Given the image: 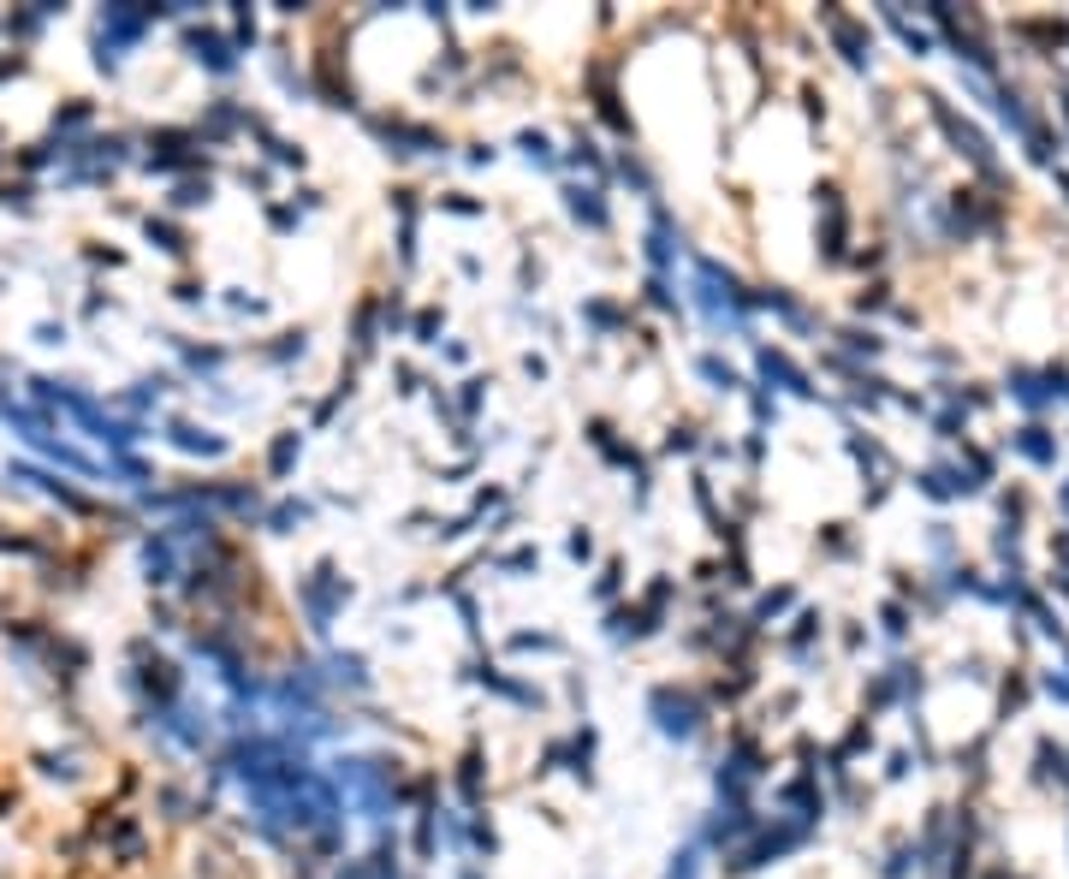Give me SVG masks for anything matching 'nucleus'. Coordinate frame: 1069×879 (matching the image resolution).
<instances>
[{
  "label": "nucleus",
  "mask_w": 1069,
  "mask_h": 879,
  "mask_svg": "<svg viewBox=\"0 0 1069 879\" xmlns=\"http://www.w3.org/2000/svg\"><path fill=\"white\" fill-rule=\"evenodd\" d=\"M802 838H809V826H784V820H779V826H760V832H755V844L731 856V874H755V868H767V861H779L784 849H797Z\"/></svg>",
  "instance_id": "4"
},
{
  "label": "nucleus",
  "mask_w": 1069,
  "mask_h": 879,
  "mask_svg": "<svg viewBox=\"0 0 1069 879\" xmlns=\"http://www.w3.org/2000/svg\"><path fill=\"white\" fill-rule=\"evenodd\" d=\"M619 582H624V570H619V565H606V570H600V589H594V594H600V600H606V594H619Z\"/></svg>",
  "instance_id": "17"
},
{
  "label": "nucleus",
  "mask_w": 1069,
  "mask_h": 879,
  "mask_svg": "<svg viewBox=\"0 0 1069 879\" xmlns=\"http://www.w3.org/2000/svg\"><path fill=\"white\" fill-rule=\"evenodd\" d=\"M530 565H541V553H530V547H517V553L500 559V570H530Z\"/></svg>",
  "instance_id": "14"
},
{
  "label": "nucleus",
  "mask_w": 1069,
  "mask_h": 879,
  "mask_svg": "<svg viewBox=\"0 0 1069 879\" xmlns=\"http://www.w3.org/2000/svg\"><path fill=\"white\" fill-rule=\"evenodd\" d=\"M298 600H303V612H310V630L321 636V630L333 624V612H339V600H350V582L333 577V565H315L310 577L298 582Z\"/></svg>",
  "instance_id": "3"
},
{
  "label": "nucleus",
  "mask_w": 1069,
  "mask_h": 879,
  "mask_svg": "<svg viewBox=\"0 0 1069 879\" xmlns=\"http://www.w3.org/2000/svg\"><path fill=\"white\" fill-rule=\"evenodd\" d=\"M648 303H654V310H671V291H666V280H660V274H654V280H648Z\"/></svg>",
  "instance_id": "18"
},
{
  "label": "nucleus",
  "mask_w": 1069,
  "mask_h": 879,
  "mask_svg": "<svg viewBox=\"0 0 1069 879\" xmlns=\"http://www.w3.org/2000/svg\"><path fill=\"white\" fill-rule=\"evenodd\" d=\"M565 209L577 214L589 232H606V226H612V209L600 202V190H594V185H565Z\"/></svg>",
  "instance_id": "7"
},
{
  "label": "nucleus",
  "mask_w": 1069,
  "mask_h": 879,
  "mask_svg": "<svg viewBox=\"0 0 1069 879\" xmlns=\"http://www.w3.org/2000/svg\"><path fill=\"white\" fill-rule=\"evenodd\" d=\"M589 553H594V535L577 530V535H570V559H589Z\"/></svg>",
  "instance_id": "19"
},
{
  "label": "nucleus",
  "mask_w": 1069,
  "mask_h": 879,
  "mask_svg": "<svg viewBox=\"0 0 1069 879\" xmlns=\"http://www.w3.org/2000/svg\"><path fill=\"white\" fill-rule=\"evenodd\" d=\"M695 369L708 375V380H713V387H720V392H737V387H743V375L731 369V363H720V357H701Z\"/></svg>",
  "instance_id": "9"
},
{
  "label": "nucleus",
  "mask_w": 1069,
  "mask_h": 879,
  "mask_svg": "<svg viewBox=\"0 0 1069 879\" xmlns=\"http://www.w3.org/2000/svg\"><path fill=\"white\" fill-rule=\"evenodd\" d=\"M790 600H797V594H790V589H779V594H767V600H760V612H755V619H760V624H767V619H779V612L790 607Z\"/></svg>",
  "instance_id": "12"
},
{
  "label": "nucleus",
  "mask_w": 1069,
  "mask_h": 879,
  "mask_svg": "<svg viewBox=\"0 0 1069 879\" xmlns=\"http://www.w3.org/2000/svg\"><path fill=\"white\" fill-rule=\"evenodd\" d=\"M458 790H464V802H476V797H481V760H476V755L458 767Z\"/></svg>",
  "instance_id": "11"
},
{
  "label": "nucleus",
  "mask_w": 1069,
  "mask_h": 879,
  "mask_svg": "<svg viewBox=\"0 0 1069 879\" xmlns=\"http://www.w3.org/2000/svg\"><path fill=\"white\" fill-rule=\"evenodd\" d=\"M589 321H594V327H619V310H612V303H589Z\"/></svg>",
  "instance_id": "16"
},
{
  "label": "nucleus",
  "mask_w": 1069,
  "mask_h": 879,
  "mask_svg": "<svg viewBox=\"0 0 1069 879\" xmlns=\"http://www.w3.org/2000/svg\"><path fill=\"white\" fill-rule=\"evenodd\" d=\"M1058 511H1064V518H1069V481H1064V488H1058Z\"/></svg>",
  "instance_id": "22"
},
{
  "label": "nucleus",
  "mask_w": 1069,
  "mask_h": 879,
  "mask_svg": "<svg viewBox=\"0 0 1069 879\" xmlns=\"http://www.w3.org/2000/svg\"><path fill=\"white\" fill-rule=\"evenodd\" d=\"M434 333H441V315H434V310H422V315H416V340H422V345H434Z\"/></svg>",
  "instance_id": "15"
},
{
  "label": "nucleus",
  "mask_w": 1069,
  "mask_h": 879,
  "mask_svg": "<svg viewBox=\"0 0 1069 879\" xmlns=\"http://www.w3.org/2000/svg\"><path fill=\"white\" fill-rule=\"evenodd\" d=\"M648 713H654V725H660L666 737H678V743H690L695 731L708 725V701L695 690H678V683H660V690L648 696Z\"/></svg>",
  "instance_id": "1"
},
{
  "label": "nucleus",
  "mask_w": 1069,
  "mask_h": 879,
  "mask_svg": "<svg viewBox=\"0 0 1069 879\" xmlns=\"http://www.w3.org/2000/svg\"><path fill=\"white\" fill-rule=\"evenodd\" d=\"M1046 696H1051V701H1064V708H1069V678H1058V671H1051V678H1046Z\"/></svg>",
  "instance_id": "21"
},
{
  "label": "nucleus",
  "mask_w": 1069,
  "mask_h": 879,
  "mask_svg": "<svg viewBox=\"0 0 1069 879\" xmlns=\"http://www.w3.org/2000/svg\"><path fill=\"white\" fill-rule=\"evenodd\" d=\"M760 375L767 380H784L790 392H802V399H814V387H809V375L797 369V363L784 357V351H772V345H760Z\"/></svg>",
  "instance_id": "8"
},
{
  "label": "nucleus",
  "mask_w": 1069,
  "mask_h": 879,
  "mask_svg": "<svg viewBox=\"0 0 1069 879\" xmlns=\"http://www.w3.org/2000/svg\"><path fill=\"white\" fill-rule=\"evenodd\" d=\"M820 24L832 31L838 54H844V60L856 66V71H868V66H873V31H861V24L849 19V12H832V7H820Z\"/></svg>",
  "instance_id": "5"
},
{
  "label": "nucleus",
  "mask_w": 1069,
  "mask_h": 879,
  "mask_svg": "<svg viewBox=\"0 0 1069 879\" xmlns=\"http://www.w3.org/2000/svg\"><path fill=\"white\" fill-rule=\"evenodd\" d=\"M298 446H303V439H298V434H286V439H280V446H274V476H280V470H286V464H291V458H298Z\"/></svg>",
  "instance_id": "13"
},
{
  "label": "nucleus",
  "mask_w": 1069,
  "mask_h": 879,
  "mask_svg": "<svg viewBox=\"0 0 1069 879\" xmlns=\"http://www.w3.org/2000/svg\"><path fill=\"white\" fill-rule=\"evenodd\" d=\"M517 143H523V155H530V160H535V167H559V160H553V143H547V137H541V131H523V137H517Z\"/></svg>",
  "instance_id": "10"
},
{
  "label": "nucleus",
  "mask_w": 1069,
  "mask_h": 879,
  "mask_svg": "<svg viewBox=\"0 0 1069 879\" xmlns=\"http://www.w3.org/2000/svg\"><path fill=\"white\" fill-rule=\"evenodd\" d=\"M927 108H933V120L945 125V137L957 143V155H969V167L980 173V179H992V185H999L1004 173H999V160H992V143L980 137V131H975L969 120H957V113H950V101H945V96H927Z\"/></svg>",
  "instance_id": "2"
},
{
  "label": "nucleus",
  "mask_w": 1069,
  "mask_h": 879,
  "mask_svg": "<svg viewBox=\"0 0 1069 879\" xmlns=\"http://www.w3.org/2000/svg\"><path fill=\"white\" fill-rule=\"evenodd\" d=\"M886 630H891V636H903V630H910V612H903V607H886Z\"/></svg>",
  "instance_id": "20"
},
{
  "label": "nucleus",
  "mask_w": 1069,
  "mask_h": 879,
  "mask_svg": "<svg viewBox=\"0 0 1069 879\" xmlns=\"http://www.w3.org/2000/svg\"><path fill=\"white\" fill-rule=\"evenodd\" d=\"M1010 446H1016L1028 464H1039V470H1051V464H1058V434L1039 429V422H1022V429L1010 434Z\"/></svg>",
  "instance_id": "6"
}]
</instances>
